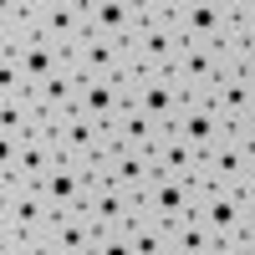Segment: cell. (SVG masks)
Listing matches in <instances>:
<instances>
[{
  "mask_svg": "<svg viewBox=\"0 0 255 255\" xmlns=\"http://www.w3.org/2000/svg\"><path fill=\"white\" fill-rule=\"evenodd\" d=\"M174 20L189 46H225L240 36V0H179Z\"/></svg>",
  "mask_w": 255,
  "mask_h": 255,
  "instance_id": "obj_1",
  "label": "cell"
},
{
  "mask_svg": "<svg viewBox=\"0 0 255 255\" xmlns=\"http://www.w3.org/2000/svg\"><path fill=\"white\" fill-rule=\"evenodd\" d=\"M67 61H72V72L82 82H118V77H128L138 67L133 46H128V41H108V36H82L67 51Z\"/></svg>",
  "mask_w": 255,
  "mask_h": 255,
  "instance_id": "obj_2",
  "label": "cell"
},
{
  "mask_svg": "<svg viewBox=\"0 0 255 255\" xmlns=\"http://www.w3.org/2000/svg\"><path fill=\"white\" fill-rule=\"evenodd\" d=\"M250 174H255V148H245L235 133H225L204 153L199 174H194V189H199V194H204V189H240Z\"/></svg>",
  "mask_w": 255,
  "mask_h": 255,
  "instance_id": "obj_3",
  "label": "cell"
},
{
  "mask_svg": "<svg viewBox=\"0 0 255 255\" xmlns=\"http://www.w3.org/2000/svg\"><path fill=\"white\" fill-rule=\"evenodd\" d=\"M67 158L61 153V143L51 133H31L26 143L15 148V158L10 163H0V189H15V184H26V189H41L46 184V174Z\"/></svg>",
  "mask_w": 255,
  "mask_h": 255,
  "instance_id": "obj_4",
  "label": "cell"
},
{
  "mask_svg": "<svg viewBox=\"0 0 255 255\" xmlns=\"http://www.w3.org/2000/svg\"><path fill=\"white\" fill-rule=\"evenodd\" d=\"M31 26L41 41L72 51L87 36V0H31Z\"/></svg>",
  "mask_w": 255,
  "mask_h": 255,
  "instance_id": "obj_5",
  "label": "cell"
},
{
  "mask_svg": "<svg viewBox=\"0 0 255 255\" xmlns=\"http://www.w3.org/2000/svg\"><path fill=\"white\" fill-rule=\"evenodd\" d=\"M56 209L46 204V194L41 189H0V235H41V230L51 225Z\"/></svg>",
  "mask_w": 255,
  "mask_h": 255,
  "instance_id": "obj_6",
  "label": "cell"
},
{
  "mask_svg": "<svg viewBox=\"0 0 255 255\" xmlns=\"http://www.w3.org/2000/svg\"><path fill=\"white\" fill-rule=\"evenodd\" d=\"M230 72H235V67L225 61L220 46H189V41H184V51H179V61H174V77L184 82V92H189V97H199V102H209L215 82L230 77Z\"/></svg>",
  "mask_w": 255,
  "mask_h": 255,
  "instance_id": "obj_7",
  "label": "cell"
},
{
  "mask_svg": "<svg viewBox=\"0 0 255 255\" xmlns=\"http://www.w3.org/2000/svg\"><path fill=\"white\" fill-rule=\"evenodd\" d=\"M82 209L92 215L97 230H133V225L148 220L143 215V194H133V189H123V184H97Z\"/></svg>",
  "mask_w": 255,
  "mask_h": 255,
  "instance_id": "obj_8",
  "label": "cell"
},
{
  "mask_svg": "<svg viewBox=\"0 0 255 255\" xmlns=\"http://www.w3.org/2000/svg\"><path fill=\"white\" fill-rule=\"evenodd\" d=\"M199 209V189L194 179H174V174H158L153 184L143 189V215L158 220V225H179L184 215Z\"/></svg>",
  "mask_w": 255,
  "mask_h": 255,
  "instance_id": "obj_9",
  "label": "cell"
},
{
  "mask_svg": "<svg viewBox=\"0 0 255 255\" xmlns=\"http://www.w3.org/2000/svg\"><path fill=\"white\" fill-rule=\"evenodd\" d=\"M102 235V230L92 225L87 209H61V215H51V225L41 230V250L46 255H92V240Z\"/></svg>",
  "mask_w": 255,
  "mask_h": 255,
  "instance_id": "obj_10",
  "label": "cell"
},
{
  "mask_svg": "<svg viewBox=\"0 0 255 255\" xmlns=\"http://www.w3.org/2000/svg\"><path fill=\"white\" fill-rule=\"evenodd\" d=\"M133 102H138L148 118H158L163 128H174V118L189 108V92H184V82H179L174 72H148L143 87L133 92Z\"/></svg>",
  "mask_w": 255,
  "mask_h": 255,
  "instance_id": "obj_11",
  "label": "cell"
},
{
  "mask_svg": "<svg viewBox=\"0 0 255 255\" xmlns=\"http://www.w3.org/2000/svg\"><path fill=\"white\" fill-rule=\"evenodd\" d=\"M153 179H158V158H153V148L123 143L113 158H102V184H123V189H133V194H143Z\"/></svg>",
  "mask_w": 255,
  "mask_h": 255,
  "instance_id": "obj_12",
  "label": "cell"
},
{
  "mask_svg": "<svg viewBox=\"0 0 255 255\" xmlns=\"http://www.w3.org/2000/svg\"><path fill=\"white\" fill-rule=\"evenodd\" d=\"M133 61L143 72H174V61L184 51V36H179V20H168V26H143L133 41Z\"/></svg>",
  "mask_w": 255,
  "mask_h": 255,
  "instance_id": "obj_13",
  "label": "cell"
},
{
  "mask_svg": "<svg viewBox=\"0 0 255 255\" xmlns=\"http://www.w3.org/2000/svg\"><path fill=\"white\" fill-rule=\"evenodd\" d=\"M0 61H10V67H15V77L26 82L31 92H41V87H46V82L61 72V67H67V51L36 36L31 46H20V51H0Z\"/></svg>",
  "mask_w": 255,
  "mask_h": 255,
  "instance_id": "obj_14",
  "label": "cell"
},
{
  "mask_svg": "<svg viewBox=\"0 0 255 255\" xmlns=\"http://www.w3.org/2000/svg\"><path fill=\"white\" fill-rule=\"evenodd\" d=\"M138 31H143V10H138V0H87V36L133 41Z\"/></svg>",
  "mask_w": 255,
  "mask_h": 255,
  "instance_id": "obj_15",
  "label": "cell"
},
{
  "mask_svg": "<svg viewBox=\"0 0 255 255\" xmlns=\"http://www.w3.org/2000/svg\"><path fill=\"white\" fill-rule=\"evenodd\" d=\"M194 215H204V225L220 235V245L245 235V194L240 189H204Z\"/></svg>",
  "mask_w": 255,
  "mask_h": 255,
  "instance_id": "obj_16",
  "label": "cell"
},
{
  "mask_svg": "<svg viewBox=\"0 0 255 255\" xmlns=\"http://www.w3.org/2000/svg\"><path fill=\"white\" fill-rule=\"evenodd\" d=\"M41 194H46V204L56 209V215H61V209H82V204H87V194H92V179H87V168H82V163L61 158L51 174H46Z\"/></svg>",
  "mask_w": 255,
  "mask_h": 255,
  "instance_id": "obj_17",
  "label": "cell"
},
{
  "mask_svg": "<svg viewBox=\"0 0 255 255\" xmlns=\"http://www.w3.org/2000/svg\"><path fill=\"white\" fill-rule=\"evenodd\" d=\"M51 138L61 143V153L72 163H102V123H92L87 113H72Z\"/></svg>",
  "mask_w": 255,
  "mask_h": 255,
  "instance_id": "obj_18",
  "label": "cell"
},
{
  "mask_svg": "<svg viewBox=\"0 0 255 255\" xmlns=\"http://www.w3.org/2000/svg\"><path fill=\"white\" fill-rule=\"evenodd\" d=\"M174 133H184L189 143H194L199 148V153H209V148H215L225 133H230V123L215 113V108H209V102H199V97H189V108L174 118Z\"/></svg>",
  "mask_w": 255,
  "mask_h": 255,
  "instance_id": "obj_19",
  "label": "cell"
},
{
  "mask_svg": "<svg viewBox=\"0 0 255 255\" xmlns=\"http://www.w3.org/2000/svg\"><path fill=\"white\" fill-rule=\"evenodd\" d=\"M153 158H158V174H174V179H194L199 163H204V153H199L184 133H174V128L153 143Z\"/></svg>",
  "mask_w": 255,
  "mask_h": 255,
  "instance_id": "obj_20",
  "label": "cell"
},
{
  "mask_svg": "<svg viewBox=\"0 0 255 255\" xmlns=\"http://www.w3.org/2000/svg\"><path fill=\"white\" fill-rule=\"evenodd\" d=\"M209 108H215L230 128H235V123L255 108V87H250L240 72H230V77H220V82H215V92H209Z\"/></svg>",
  "mask_w": 255,
  "mask_h": 255,
  "instance_id": "obj_21",
  "label": "cell"
},
{
  "mask_svg": "<svg viewBox=\"0 0 255 255\" xmlns=\"http://www.w3.org/2000/svg\"><path fill=\"white\" fill-rule=\"evenodd\" d=\"M174 255H220V235L204 225V215H184L179 225H168Z\"/></svg>",
  "mask_w": 255,
  "mask_h": 255,
  "instance_id": "obj_22",
  "label": "cell"
},
{
  "mask_svg": "<svg viewBox=\"0 0 255 255\" xmlns=\"http://www.w3.org/2000/svg\"><path fill=\"white\" fill-rule=\"evenodd\" d=\"M128 102H133V97H128L118 82H82V108L77 113H87L92 123H113Z\"/></svg>",
  "mask_w": 255,
  "mask_h": 255,
  "instance_id": "obj_23",
  "label": "cell"
},
{
  "mask_svg": "<svg viewBox=\"0 0 255 255\" xmlns=\"http://www.w3.org/2000/svg\"><path fill=\"white\" fill-rule=\"evenodd\" d=\"M36 41V26H31V0H5L0 5V51H20Z\"/></svg>",
  "mask_w": 255,
  "mask_h": 255,
  "instance_id": "obj_24",
  "label": "cell"
},
{
  "mask_svg": "<svg viewBox=\"0 0 255 255\" xmlns=\"http://www.w3.org/2000/svg\"><path fill=\"white\" fill-rule=\"evenodd\" d=\"M113 123L123 128V138H128V143H138V148H153V143H158V138L168 133V128H163L158 118H148V113L138 108V102H128V108H123V113H118Z\"/></svg>",
  "mask_w": 255,
  "mask_h": 255,
  "instance_id": "obj_25",
  "label": "cell"
},
{
  "mask_svg": "<svg viewBox=\"0 0 255 255\" xmlns=\"http://www.w3.org/2000/svg\"><path fill=\"white\" fill-rule=\"evenodd\" d=\"M128 240H133V255H174V240H168V225L158 220H143L128 230Z\"/></svg>",
  "mask_w": 255,
  "mask_h": 255,
  "instance_id": "obj_26",
  "label": "cell"
},
{
  "mask_svg": "<svg viewBox=\"0 0 255 255\" xmlns=\"http://www.w3.org/2000/svg\"><path fill=\"white\" fill-rule=\"evenodd\" d=\"M92 255H133V240H128V230H102L92 240Z\"/></svg>",
  "mask_w": 255,
  "mask_h": 255,
  "instance_id": "obj_27",
  "label": "cell"
},
{
  "mask_svg": "<svg viewBox=\"0 0 255 255\" xmlns=\"http://www.w3.org/2000/svg\"><path fill=\"white\" fill-rule=\"evenodd\" d=\"M240 194H245V240H255V184L250 179L240 184Z\"/></svg>",
  "mask_w": 255,
  "mask_h": 255,
  "instance_id": "obj_28",
  "label": "cell"
},
{
  "mask_svg": "<svg viewBox=\"0 0 255 255\" xmlns=\"http://www.w3.org/2000/svg\"><path fill=\"white\" fill-rule=\"evenodd\" d=\"M230 133H235V138H240L245 148H255V108H250V113H245V118H240L235 128H230Z\"/></svg>",
  "mask_w": 255,
  "mask_h": 255,
  "instance_id": "obj_29",
  "label": "cell"
},
{
  "mask_svg": "<svg viewBox=\"0 0 255 255\" xmlns=\"http://www.w3.org/2000/svg\"><path fill=\"white\" fill-rule=\"evenodd\" d=\"M240 36L255 41V0H240Z\"/></svg>",
  "mask_w": 255,
  "mask_h": 255,
  "instance_id": "obj_30",
  "label": "cell"
},
{
  "mask_svg": "<svg viewBox=\"0 0 255 255\" xmlns=\"http://www.w3.org/2000/svg\"><path fill=\"white\" fill-rule=\"evenodd\" d=\"M240 77L255 87V41H245V51H240Z\"/></svg>",
  "mask_w": 255,
  "mask_h": 255,
  "instance_id": "obj_31",
  "label": "cell"
},
{
  "mask_svg": "<svg viewBox=\"0 0 255 255\" xmlns=\"http://www.w3.org/2000/svg\"><path fill=\"white\" fill-rule=\"evenodd\" d=\"M220 255H255V240H245V235H240V240H225Z\"/></svg>",
  "mask_w": 255,
  "mask_h": 255,
  "instance_id": "obj_32",
  "label": "cell"
},
{
  "mask_svg": "<svg viewBox=\"0 0 255 255\" xmlns=\"http://www.w3.org/2000/svg\"><path fill=\"white\" fill-rule=\"evenodd\" d=\"M250 184H255V174H250Z\"/></svg>",
  "mask_w": 255,
  "mask_h": 255,
  "instance_id": "obj_33",
  "label": "cell"
}]
</instances>
